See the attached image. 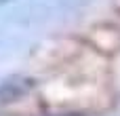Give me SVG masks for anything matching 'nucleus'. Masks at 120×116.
Here are the masks:
<instances>
[{
  "label": "nucleus",
  "mask_w": 120,
  "mask_h": 116,
  "mask_svg": "<svg viewBox=\"0 0 120 116\" xmlns=\"http://www.w3.org/2000/svg\"><path fill=\"white\" fill-rule=\"evenodd\" d=\"M42 97L34 80H8L0 89V108L4 114H30L40 110Z\"/></svg>",
  "instance_id": "1"
},
{
  "label": "nucleus",
  "mask_w": 120,
  "mask_h": 116,
  "mask_svg": "<svg viewBox=\"0 0 120 116\" xmlns=\"http://www.w3.org/2000/svg\"><path fill=\"white\" fill-rule=\"evenodd\" d=\"M61 116H82V114H61Z\"/></svg>",
  "instance_id": "2"
},
{
  "label": "nucleus",
  "mask_w": 120,
  "mask_h": 116,
  "mask_svg": "<svg viewBox=\"0 0 120 116\" xmlns=\"http://www.w3.org/2000/svg\"><path fill=\"white\" fill-rule=\"evenodd\" d=\"M0 2H6V0H0Z\"/></svg>",
  "instance_id": "3"
}]
</instances>
